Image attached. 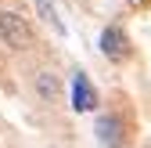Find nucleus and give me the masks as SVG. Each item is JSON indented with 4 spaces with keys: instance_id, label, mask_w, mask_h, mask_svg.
I'll use <instances>...</instances> for the list:
<instances>
[{
    "instance_id": "nucleus-4",
    "label": "nucleus",
    "mask_w": 151,
    "mask_h": 148,
    "mask_svg": "<svg viewBox=\"0 0 151 148\" xmlns=\"http://www.w3.org/2000/svg\"><path fill=\"white\" fill-rule=\"evenodd\" d=\"M101 54L115 65L129 58V36L122 33V25H104L101 29Z\"/></svg>"
},
{
    "instance_id": "nucleus-2",
    "label": "nucleus",
    "mask_w": 151,
    "mask_h": 148,
    "mask_svg": "<svg viewBox=\"0 0 151 148\" xmlns=\"http://www.w3.org/2000/svg\"><path fill=\"white\" fill-rule=\"evenodd\" d=\"M68 105H72V112H93V108H97V90L86 80V72H72Z\"/></svg>"
},
{
    "instance_id": "nucleus-1",
    "label": "nucleus",
    "mask_w": 151,
    "mask_h": 148,
    "mask_svg": "<svg viewBox=\"0 0 151 148\" xmlns=\"http://www.w3.org/2000/svg\"><path fill=\"white\" fill-rule=\"evenodd\" d=\"M0 44L7 51H29L36 44V33L29 25V18H22L18 11H0Z\"/></svg>"
},
{
    "instance_id": "nucleus-3",
    "label": "nucleus",
    "mask_w": 151,
    "mask_h": 148,
    "mask_svg": "<svg viewBox=\"0 0 151 148\" xmlns=\"http://www.w3.org/2000/svg\"><path fill=\"white\" fill-rule=\"evenodd\" d=\"M93 134H97V144L101 148H122L126 144V126H122V116H97V123H93Z\"/></svg>"
},
{
    "instance_id": "nucleus-6",
    "label": "nucleus",
    "mask_w": 151,
    "mask_h": 148,
    "mask_svg": "<svg viewBox=\"0 0 151 148\" xmlns=\"http://www.w3.org/2000/svg\"><path fill=\"white\" fill-rule=\"evenodd\" d=\"M36 7H40V15L47 18V25H54L58 33H65V25H61V18H58V11H54V0H32Z\"/></svg>"
},
{
    "instance_id": "nucleus-5",
    "label": "nucleus",
    "mask_w": 151,
    "mask_h": 148,
    "mask_svg": "<svg viewBox=\"0 0 151 148\" xmlns=\"http://www.w3.org/2000/svg\"><path fill=\"white\" fill-rule=\"evenodd\" d=\"M32 87H36V98L47 101V105H58V101H61V94H65V90H61V76H58V72H50V69L36 72Z\"/></svg>"
}]
</instances>
